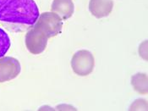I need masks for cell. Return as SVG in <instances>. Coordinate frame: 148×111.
I'll return each mask as SVG.
<instances>
[{
  "instance_id": "5b68a950",
  "label": "cell",
  "mask_w": 148,
  "mask_h": 111,
  "mask_svg": "<svg viewBox=\"0 0 148 111\" xmlns=\"http://www.w3.org/2000/svg\"><path fill=\"white\" fill-rule=\"evenodd\" d=\"M21 71V65L18 59L13 57L0 58V83L10 81L16 78Z\"/></svg>"
},
{
  "instance_id": "8992f818",
  "label": "cell",
  "mask_w": 148,
  "mask_h": 111,
  "mask_svg": "<svg viewBox=\"0 0 148 111\" xmlns=\"http://www.w3.org/2000/svg\"><path fill=\"white\" fill-rule=\"evenodd\" d=\"M89 11L97 19L108 16L114 8L113 0H90Z\"/></svg>"
},
{
  "instance_id": "277c9868",
  "label": "cell",
  "mask_w": 148,
  "mask_h": 111,
  "mask_svg": "<svg viewBox=\"0 0 148 111\" xmlns=\"http://www.w3.org/2000/svg\"><path fill=\"white\" fill-rule=\"evenodd\" d=\"M48 37L38 27L33 26L25 37V43L28 51L32 54H40L45 50Z\"/></svg>"
},
{
  "instance_id": "52a82bcc",
  "label": "cell",
  "mask_w": 148,
  "mask_h": 111,
  "mask_svg": "<svg viewBox=\"0 0 148 111\" xmlns=\"http://www.w3.org/2000/svg\"><path fill=\"white\" fill-rule=\"evenodd\" d=\"M51 11L56 13L62 20L69 19L75 12V4L72 0H53L51 5Z\"/></svg>"
},
{
  "instance_id": "9c48e42d",
  "label": "cell",
  "mask_w": 148,
  "mask_h": 111,
  "mask_svg": "<svg viewBox=\"0 0 148 111\" xmlns=\"http://www.w3.org/2000/svg\"><path fill=\"white\" fill-rule=\"evenodd\" d=\"M10 48V39L9 35L0 28V58L7 54Z\"/></svg>"
},
{
  "instance_id": "3957f363",
  "label": "cell",
  "mask_w": 148,
  "mask_h": 111,
  "mask_svg": "<svg viewBox=\"0 0 148 111\" xmlns=\"http://www.w3.org/2000/svg\"><path fill=\"white\" fill-rule=\"evenodd\" d=\"M95 59L90 51L81 49L75 53L71 59V68L79 77H86L93 71Z\"/></svg>"
},
{
  "instance_id": "30bf717a",
  "label": "cell",
  "mask_w": 148,
  "mask_h": 111,
  "mask_svg": "<svg viewBox=\"0 0 148 111\" xmlns=\"http://www.w3.org/2000/svg\"><path fill=\"white\" fill-rule=\"evenodd\" d=\"M130 110H147V100L139 99L135 100L130 105Z\"/></svg>"
},
{
  "instance_id": "6da1fadb",
  "label": "cell",
  "mask_w": 148,
  "mask_h": 111,
  "mask_svg": "<svg viewBox=\"0 0 148 111\" xmlns=\"http://www.w3.org/2000/svg\"><path fill=\"white\" fill-rule=\"evenodd\" d=\"M39 14L34 0H10L0 10V22L10 32H21L34 26Z\"/></svg>"
},
{
  "instance_id": "8fae6325",
  "label": "cell",
  "mask_w": 148,
  "mask_h": 111,
  "mask_svg": "<svg viewBox=\"0 0 148 111\" xmlns=\"http://www.w3.org/2000/svg\"><path fill=\"white\" fill-rule=\"evenodd\" d=\"M10 0H0V10L9 2Z\"/></svg>"
},
{
  "instance_id": "ba28073f",
  "label": "cell",
  "mask_w": 148,
  "mask_h": 111,
  "mask_svg": "<svg viewBox=\"0 0 148 111\" xmlns=\"http://www.w3.org/2000/svg\"><path fill=\"white\" fill-rule=\"evenodd\" d=\"M131 85L134 90L140 94H147V75L146 73H136L131 77Z\"/></svg>"
},
{
  "instance_id": "7a4b0ae2",
  "label": "cell",
  "mask_w": 148,
  "mask_h": 111,
  "mask_svg": "<svg viewBox=\"0 0 148 111\" xmlns=\"http://www.w3.org/2000/svg\"><path fill=\"white\" fill-rule=\"evenodd\" d=\"M34 26L38 27L48 38H50L61 33L63 20L54 12H43L39 14Z\"/></svg>"
}]
</instances>
